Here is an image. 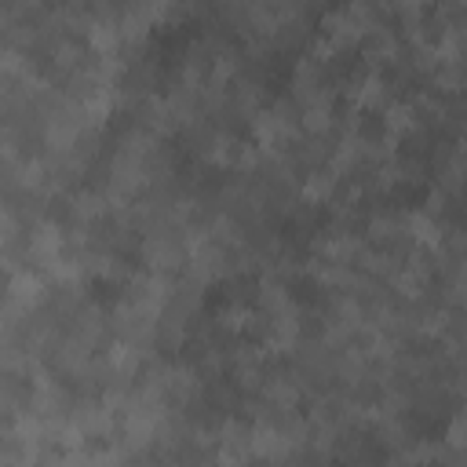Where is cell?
<instances>
[{"mask_svg": "<svg viewBox=\"0 0 467 467\" xmlns=\"http://www.w3.org/2000/svg\"><path fill=\"white\" fill-rule=\"evenodd\" d=\"M420 128V106L412 102H387L383 106V131L394 139H405Z\"/></svg>", "mask_w": 467, "mask_h": 467, "instance_id": "1", "label": "cell"}]
</instances>
